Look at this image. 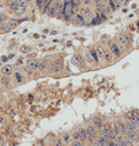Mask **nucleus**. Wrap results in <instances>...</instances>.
I'll return each instance as SVG.
<instances>
[{"instance_id":"11","label":"nucleus","mask_w":139,"mask_h":146,"mask_svg":"<svg viewBox=\"0 0 139 146\" xmlns=\"http://www.w3.org/2000/svg\"><path fill=\"white\" fill-rule=\"evenodd\" d=\"M71 141H73V144L75 145V144H80V136H79V131H78V128H75L73 131V134H71Z\"/></svg>"},{"instance_id":"19","label":"nucleus","mask_w":139,"mask_h":146,"mask_svg":"<svg viewBox=\"0 0 139 146\" xmlns=\"http://www.w3.org/2000/svg\"><path fill=\"white\" fill-rule=\"evenodd\" d=\"M89 52H90V54H91V57L94 58V60L96 61V64H100V60H98V57H97V54H96V52H95V49H94V47H89Z\"/></svg>"},{"instance_id":"24","label":"nucleus","mask_w":139,"mask_h":146,"mask_svg":"<svg viewBox=\"0 0 139 146\" xmlns=\"http://www.w3.org/2000/svg\"><path fill=\"white\" fill-rule=\"evenodd\" d=\"M134 144L139 145V129H138V131H137V135H135V138H134Z\"/></svg>"},{"instance_id":"4","label":"nucleus","mask_w":139,"mask_h":146,"mask_svg":"<svg viewBox=\"0 0 139 146\" xmlns=\"http://www.w3.org/2000/svg\"><path fill=\"white\" fill-rule=\"evenodd\" d=\"M82 59H84V61H85L86 65H89V66H95L96 64V61L94 60V58L91 57L90 52H89V49H84V52H82Z\"/></svg>"},{"instance_id":"18","label":"nucleus","mask_w":139,"mask_h":146,"mask_svg":"<svg viewBox=\"0 0 139 146\" xmlns=\"http://www.w3.org/2000/svg\"><path fill=\"white\" fill-rule=\"evenodd\" d=\"M6 6H8V10H10V11H15V9L17 8V4L16 3H14L12 0H8L6 1Z\"/></svg>"},{"instance_id":"23","label":"nucleus","mask_w":139,"mask_h":146,"mask_svg":"<svg viewBox=\"0 0 139 146\" xmlns=\"http://www.w3.org/2000/svg\"><path fill=\"white\" fill-rule=\"evenodd\" d=\"M92 1H94V0H81L82 5H89V6L92 4Z\"/></svg>"},{"instance_id":"6","label":"nucleus","mask_w":139,"mask_h":146,"mask_svg":"<svg viewBox=\"0 0 139 146\" xmlns=\"http://www.w3.org/2000/svg\"><path fill=\"white\" fill-rule=\"evenodd\" d=\"M94 49L96 52V54H97L100 63H105V60H103V58H105V47L101 43H98V44L94 45Z\"/></svg>"},{"instance_id":"9","label":"nucleus","mask_w":139,"mask_h":146,"mask_svg":"<svg viewBox=\"0 0 139 146\" xmlns=\"http://www.w3.org/2000/svg\"><path fill=\"white\" fill-rule=\"evenodd\" d=\"M79 136H80V141L86 142V126H78Z\"/></svg>"},{"instance_id":"21","label":"nucleus","mask_w":139,"mask_h":146,"mask_svg":"<svg viewBox=\"0 0 139 146\" xmlns=\"http://www.w3.org/2000/svg\"><path fill=\"white\" fill-rule=\"evenodd\" d=\"M20 50L22 53H29L30 50H31V48H30V47H27V45H22V47L20 48Z\"/></svg>"},{"instance_id":"3","label":"nucleus","mask_w":139,"mask_h":146,"mask_svg":"<svg viewBox=\"0 0 139 146\" xmlns=\"http://www.w3.org/2000/svg\"><path fill=\"white\" fill-rule=\"evenodd\" d=\"M79 14H81L82 16L86 19V22H89V20H91L94 15H92V10L91 8H89V5H82L79 8Z\"/></svg>"},{"instance_id":"28","label":"nucleus","mask_w":139,"mask_h":146,"mask_svg":"<svg viewBox=\"0 0 139 146\" xmlns=\"http://www.w3.org/2000/svg\"><path fill=\"white\" fill-rule=\"evenodd\" d=\"M3 80V76H1V73H0V81Z\"/></svg>"},{"instance_id":"12","label":"nucleus","mask_w":139,"mask_h":146,"mask_svg":"<svg viewBox=\"0 0 139 146\" xmlns=\"http://www.w3.org/2000/svg\"><path fill=\"white\" fill-rule=\"evenodd\" d=\"M12 73H14V69H12L11 65H5L1 68V74H4L6 76H10Z\"/></svg>"},{"instance_id":"16","label":"nucleus","mask_w":139,"mask_h":146,"mask_svg":"<svg viewBox=\"0 0 139 146\" xmlns=\"http://www.w3.org/2000/svg\"><path fill=\"white\" fill-rule=\"evenodd\" d=\"M112 129H113V133L116 135L121 134V130H119V119H115V122L112 124Z\"/></svg>"},{"instance_id":"10","label":"nucleus","mask_w":139,"mask_h":146,"mask_svg":"<svg viewBox=\"0 0 139 146\" xmlns=\"http://www.w3.org/2000/svg\"><path fill=\"white\" fill-rule=\"evenodd\" d=\"M48 65H49V61L48 60H42V61H40L37 70H38V71H41V73H45V71H47Z\"/></svg>"},{"instance_id":"14","label":"nucleus","mask_w":139,"mask_h":146,"mask_svg":"<svg viewBox=\"0 0 139 146\" xmlns=\"http://www.w3.org/2000/svg\"><path fill=\"white\" fill-rule=\"evenodd\" d=\"M115 144L116 145H119V146H124L126 145V140H124V135L122 134H118L115 139Z\"/></svg>"},{"instance_id":"8","label":"nucleus","mask_w":139,"mask_h":146,"mask_svg":"<svg viewBox=\"0 0 139 146\" xmlns=\"http://www.w3.org/2000/svg\"><path fill=\"white\" fill-rule=\"evenodd\" d=\"M38 64H40V61L37 60V59H35V58H32V59H29V60H27L26 68H29V69H31V70H36L37 68H38Z\"/></svg>"},{"instance_id":"7","label":"nucleus","mask_w":139,"mask_h":146,"mask_svg":"<svg viewBox=\"0 0 139 146\" xmlns=\"http://www.w3.org/2000/svg\"><path fill=\"white\" fill-rule=\"evenodd\" d=\"M91 123H92V124H94V125L98 129V131H100V129L102 128V125H103V123H105V120H103V118H102V117H100V115H96V117H94L92 119H91Z\"/></svg>"},{"instance_id":"15","label":"nucleus","mask_w":139,"mask_h":146,"mask_svg":"<svg viewBox=\"0 0 139 146\" xmlns=\"http://www.w3.org/2000/svg\"><path fill=\"white\" fill-rule=\"evenodd\" d=\"M12 74H14V80H15V84H21V82L24 81V75H22V73L16 71V73H12Z\"/></svg>"},{"instance_id":"26","label":"nucleus","mask_w":139,"mask_h":146,"mask_svg":"<svg viewBox=\"0 0 139 146\" xmlns=\"http://www.w3.org/2000/svg\"><path fill=\"white\" fill-rule=\"evenodd\" d=\"M5 20H6V16H5L4 14H0V24H3Z\"/></svg>"},{"instance_id":"5","label":"nucleus","mask_w":139,"mask_h":146,"mask_svg":"<svg viewBox=\"0 0 139 146\" xmlns=\"http://www.w3.org/2000/svg\"><path fill=\"white\" fill-rule=\"evenodd\" d=\"M71 63H73L74 65H76V66H80V68H81V70H85L86 69V68H85L86 64H85V61H84V59H82V55H81V54H79V53H76V54L71 58Z\"/></svg>"},{"instance_id":"17","label":"nucleus","mask_w":139,"mask_h":146,"mask_svg":"<svg viewBox=\"0 0 139 146\" xmlns=\"http://www.w3.org/2000/svg\"><path fill=\"white\" fill-rule=\"evenodd\" d=\"M119 130H121V134L122 135L127 134V129H126V120L119 119Z\"/></svg>"},{"instance_id":"13","label":"nucleus","mask_w":139,"mask_h":146,"mask_svg":"<svg viewBox=\"0 0 139 146\" xmlns=\"http://www.w3.org/2000/svg\"><path fill=\"white\" fill-rule=\"evenodd\" d=\"M26 11H27V6H24V5H17V8L15 9L14 14H15V15H24V14H26Z\"/></svg>"},{"instance_id":"25","label":"nucleus","mask_w":139,"mask_h":146,"mask_svg":"<svg viewBox=\"0 0 139 146\" xmlns=\"http://www.w3.org/2000/svg\"><path fill=\"white\" fill-rule=\"evenodd\" d=\"M36 4L38 8H42V5L45 4V0H36Z\"/></svg>"},{"instance_id":"20","label":"nucleus","mask_w":139,"mask_h":146,"mask_svg":"<svg viewBox=\"0 0 139 146\" xmlns=\"http://www.w3.org/2000/svg\"><path fill=\"white\" fill-rule=\"evenodd\" d=\"M71 141V135L69 134V133H66V134H64V136H63V142H65V144H68V142Z\"/></svg>"},{"instance_id":"1","label":"nucleus","mask_w":139,"mask_h":146,"mask_svg":"<svg viewBox=\"0 0 139 146\" xmlns=\"http://www.w3.org/2000/svg\"><path fill=\"white\" fill-rule=\"evenodd\" d=\"M107 43H108V49H110L111 53L113 54L115 59L121 58V55H122V47H121L116 41H113V39H108Z\"/></svg>"},{"instance_id":"27","label":"nucleus","mask_w":139,"mask_h":146,"mask_svg":"<svg viewBox=\"0 0 139 146\" xmlns=\"http://www.w3.org/2000/svg\"><path fill=\"white\" fill-rule=\"evenodd\" d=\"M1 60H3V61H6V60H8V57H5V55H4V57L1 58Z\"/></svg>"},{"instance_id":"2","label":"nucleus","mask_w":139,"mask_h":146,"mask_svg":"<svg viewBox=\"0 0 139 146\" xmlns=\"http://www.w3.org/2000/svg\"><path fill=\"white\" fill-rule=\"evenodd\" d=\"M117 41H118L119 45H123V47H129L132 44V36L127 32H121L117 36Z\"/></svg>"},{"instance_id":"22","label":"nucleus","mask_w":139,"mask_h":146,"mask_svg":"<svg viewBox=\"0 0 139 146\" xmlns=\"http://www.w3.org/2000/svg\"><path fill=\"white\" fill-rule=\"evenodd\" d=\"M111 1H112V3L116 5V10L121 8V0H111Z\"/></svg>"}]
</instances>
